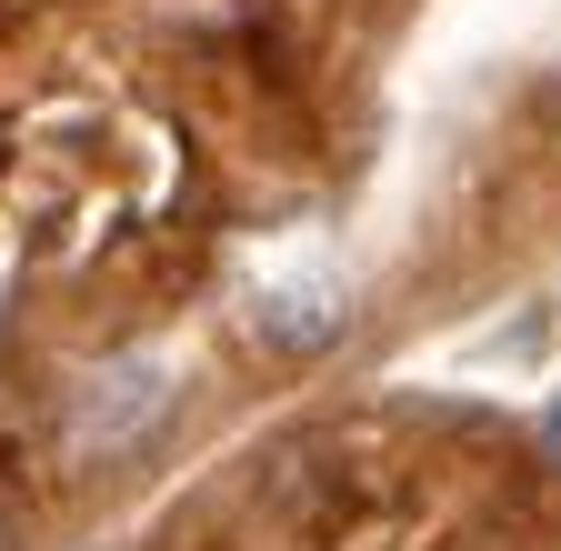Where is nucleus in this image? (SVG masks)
Masks as SVG:
<instances>
[{
	"mask_svg": "<svg viewBox=\"0 0 561 551\" xmlns=\"http://www.w3.org/2000/svg\"><path fill=\"white\" fill-rule=\"evenodd\" d=\"M181 401V361L171 352H121L81 381V401H70V451L81 461H111V451H140Z\"/></svg>",
	"mask_w": 561,
	"mask_h": 551,
	"instance_id": "nucleus-1",
	"label": "nucleus"
},
{
	"mask_svg": "<svg viewBox=\"0 0 561 551\" xmlns=\"http://www.w3.org/2000/svg\"><path fill=\"white\" fill-rule=\"evenodd\" d=\"M251 331L271 341V352H331V341L351 331V282L321 271V261L271 271V282L251 291Z\"/></svg>",
	"mask_w": 561,
	"mask_h": 551,
	"instance_id": "nucleus-2",
	"label": "nucleus"
}]
</instances>
